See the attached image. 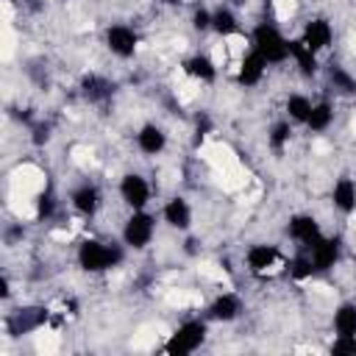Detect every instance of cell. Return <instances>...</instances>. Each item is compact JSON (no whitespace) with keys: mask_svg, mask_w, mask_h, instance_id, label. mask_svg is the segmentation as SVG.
Masks as SVG:
<instances>
[{"mask_svg":"<svg viewBox=\"0 0 356 356\" xmlns=\"http://www.w3.org/2000/svg\"><path fill=\"white\" fill-rule=\"evenodd\" d=\"M314 273H317V270H314V264H312L309 256L295 259V264H292V275H295V278H309V275H314Z\"/></svg>","mask_w":356,"mask_h":356,"instance_id":"83f0119b","label":"cell"},{"mask_svg":"<svg viewBox=\"0 0 356 356\" xmlns=\"http://www.w3.org/2000/svg\"><path fill=\"white\" fill-rule=\"evenodd\" d=\"M161 217L170 228H178V231H186L192 225V209L184 197H170L161 209Z\"/></svg>","mask_w":356,"mask_h":356,"instance_id":"8fae6325","label":"cell"},{"mask_svg":"<svg viewBox=\"0 0 356 356\" xmlns=\"http://www.w3.org/2000/svg\"><path fill=\"white\" fill-rule=\"evenodd\" d=\"M53 214V200L50 197H42L39 200V217H50Z\"/></svg>","mask_w":356,"mask_h":356,"instance_id":"f546056e","label":"cell"},{"mask_svg":"<svg viewBox=\"0 0 356 356\" xmlns=\"http://www.w3.org/2000/svg\"><path fill=\"white\" fill-rule=\"evenodd\" d=\"M331 83H334L339 92H356V81H353L342 67H334V70H331Z\"/></svg>","mask_w":356,"mask_h":356,"instance_id":"d4e9b609","label":"cell"},{"mask_svg":"<svg viewBox=\"0 0 356 356\" xmlns=\"http://www.w3.org/2000/svg\"><path fill=\"white\" fill-rule=\"evenodd\" d=\"M242 312V300L234 295V292H222L214 298V303L209 306V317L211 320H220V323H231L236 320Z\"/></svg>","mask_w":356,"mask_h":356,"instance_id":"4fadbf2b","label":"cell"},{"mask_svg":"<svg viewBox=\"0 0 356 356\" xmlns=\"http://www.w3.org/2000/svg\"><path fill=\"white\" fill-rule=\"evenodd\" d=\"M164 145H167V134H164L159 125L147 122V125L139 128V134H136V147H139L145 156H156V153H161Z\"/></svg>","mask_w":356,"mask_h":356,"instance_id":"5bb4252c","label":"cell"},{"mask_svg":"<svg viewBox=\"0 0 356 356\" xmlns=\"http://www.w3.org/2000/svg\"><path fill=\"white\" fill-rule=\"evenodd\" d=\"M331 122H334V108H331L328 103H314V106H312V114H309V120H306V128L314 131V134H323Z\"/></svg>","mask_w":356,"mask_h":356,"instance_id":"ffe728a7","label":"cell"},{"mask_svg":"<svg viewBox=\"0 0 356 356\" xmlns=\"http://www.w3.org/2000/svg\"><path fill=\"white\" fill-rule=\"evenodd\" d=\"M44 317H47V312H42V309H22V312L17 314V328H19V331H31V328L42 325Z\"/></svg>","mask_w":356,"mask_h":356,"instance_id":"603a6c76","label":"cell"},{"mask_svg":"<svg viewBox=\"0 0 356 356\" xmlns=\"http://www.w3.org/2000/svg\"><path fill=\"white\" fill-rule=\"evenodd\" d=\"M250 42H253L250 47L259 50V53L267 58V64H281V61L289 58V39H284L281 31H278L275 25H270V22L256 25Z\"/></svg>","mask_w":356,"mask_h":356,"instance_id":"7a4b0ae2","label":"cell"},{"mask_svg":"<svg viewBox=\"0 0 356 356\" xmlns=\"http://www.w3.org/2000/svg\"><path fill=\"white\" fill-rule=\"evenodd\" d=\"M206 339V323L203 320H186L175 328V334L170 337V342L164 345V353L170 356H186L192 350H197Z\"/></svg>","mask_w":356,"mask_h":356,"instance_id":"3957f363","label":"cell"},{"mask_svg":"<svg viewBox=\"0 0 356 356\" xmlns=\"http://www.w3.org/2000/svg\"><path fill=\"white\" fill-rule=\"evenodd\" d=\"M192 25H195L197 31H209V28H211V11L197 8V11L192 14Z\"/></svg>","mask_w":356,"mask_h":356,"instance_id":"f1b7e54d","label":"cell"},{"mask_svg":"<svg viewBox=\"0 0 356 356\" xmlns=\"http://www.w3.org/2000/svg\"><path fill=\"white\" fill-rule=\"evenodd\" d=\"M289 236H292L295 242H300L303 248H312V245L323 236V231H320V222H317L312 214H295V217L289 220Z\"/></svg>","mask_w":356,"mask_h":356,"instance_id":"52a82bcc","label":"cell"},{"mask_svg":"<svg viewBox=\"0 0 356 356\" xmlns=\"http://www.w3.org/2000/svg\"><path fill=\"white\" fill-rule=\"evenodd\" d=\"M184 72H186L189 78H197V81H214V78H217L214 61H211L209 56H200V53L184 61Z\"/></svg>","mask_w":356,"mask_h":356,"instance_id":"ac0fdd59","label":"cell"},{"mask_svg":"<svg viewBox=\"0 0 356 356\" xmlns=\"http://www.w3.org/2000/svg\"><path fill=\"white\" fill-rule=\"evenodd\" d=\"M264 70H267V58L259 53V50H248L245 53V58H242V64H239V83L242 86H256L259 81H261V75H264Z\"/></svg>","mask_w":356,"mask_h":356,"instance_id":"9c48e42d","label":"cell"},{"mask_svg":"<svg viewBox=\"0 0 356 356\" xmlns=\"http://www.w3.org/2000/svg\"><path fill=\"white\" fill-rule=\"evenodd\" d=\"M289 122H278V125H273V131H270V147H275V150H281L286 142H289Z\"/></svg>","mask_w":356,"mask_h":356,"instance_id":"484cf974","label":"cell"},{"mask_svg":"<svg viewBox=\"0 0 356 356\" xmlns=\"http://www.w3.org/2000/svg\"><path fill=\"white\" fill-rule=\"evenodd\" d=\"M334 331L337 337H356V303H342L334 312Z\"/></svg>","mask_w":356,"mask_h":356,"instance_id":"d6986e66","label":"cell"},{"mask_svg":"<svg viewBox=\"0 0 356 356\" xmlns=\"http://www.w3.org/2000/svg\"><path fill=\"white\" fill-rule=\"evenodd\" d=\"M211 31H217L220 36H234L239 31V22L234 17L231 8H217L211 11Z\"/></svg>","mask_w":356,"mask_h":356,"instance_id":"44dd1931","label":"cell"},{"mask_svg":"<svg viewBox=\"0 0 356 356\" xmlns=\"http://www.w3.org/2000/svg\"><path fill=\"white\" fill-rule=\"evenodd\" d=\"M331 353H334V356L356 353V337H337V339L331 342Z\"/></svg>","mask_w":356,"mask_h":356,"instance_id":"4316f807","label":"cell"},{"mask_svg":"<svg viewBox=\"0 0 356 356\" xmlns=\"http://www.w3.org/2000/svg\"><path fill=\"white\" fill-rule=\"evenodd\" d=\"M309 259L314 264V270H328L334 267V261L339 259V242L331 236H320L312 248H309Z\"/></svg>","mask_w":356,"mask_h":356,"instance_id":"30bf717a","label":"cell"},{"mask_svg":"<svg viewBox=\"0 0 356 356\" xmlns=\"http://www.w3.org/2000/svg\"><path fill=\"white\" fill-rule=\"evenodd\" d=\"M120 195H122V200H125L134 211H139V209H145L147 200H150V186H147V181H145L139 172H128V175H122V181H120Z\"/></svg>","mask_w":356,"mask_h":356,"instance_id":"8992f818","label":"cell"},{"mask_svg":"<svg viewBox=\"0 0 356 356\" xmlns=\"http://www.w3.org/2000/svg\"><path fill=\"white\" fill-rule=\"evenodd\" d=\"M122 261V248L114 242H100V239H86L78 248V264L86 273H106Z\"/></svg>","mask_w":356,"mask_h":356,"instance_id":"6da1fadb","label":"cell"},{"mask_svg":"<svg viewBox=\"0 0 356 356\" xmlns=\"http://www.w3.org/2000/svg\"><path fill=\"white\" fill-rule=\"evenodd\" d=\"M275 261H278V250H275L273 245H253V248H248V253H245V264H248V270L256 273V275L267 273Z\"/></svg>","mask_w":356,"mask_h":356,"instance_id":"7c38bea8","label":"cell"},{"mask_svg":"<svg viewBox=\"0 0 356 356\" xmlns=\"http://www.w3.org/2000/svg\"><path fill=\"white\" fill-rule=\"evenodd\" d=\"M289 58L300 67L303 75H314V72H317V53L309 50L303 39H292V42H289Z\"/></svg>","mask_w":356,"mask_h":356,"instance_id":"9a60e30c","label":"cell"},{"mask_svg":"<svg viewBox=\"0 0 356 356\" xmlns=\"http://www.w3.org/2000/svg\"><path fill=\"white\" fill-rule=\"evenodd\" d=\"M300 39L306 42V47H309V50L323 53V50L331 44L334 31H331L328 19H312V22H306V28H303V36H300Z\"/></svg>","mask_w":356,"mask_h":356,"instance_id":"ba28073f","label":"cell"},{"mask_svg":"<svg viewBox=\"0 0 356 356\" xmlns=\"http://www.w3.org/2000/svg\"><path fill=\"white\" fill-rule=\"evenodd\" d=\"M153 231H156L153 214H147L145 209H139V211H134V214L125 220V225H122V242H125L128 248H134V250H142V248L150 245Z\"/></svg>","mask_w":356,"mask_h":356,"instance_id":"277c9868","label":"cell"},{"mask_svg":"<svg viewBox=\"0 0 356 356\" xmlns=\"http://www.w3.org/2000/svg\"><path fill=\"white\" fill-rule=\"evenodd\" d=\"M331 200H334V206H337L339 211L350 214V211L356 209V184H353L350 178H339V181L334 184V189H331Z\"/></svg>","mask_w":356,"mask_h":356,"instance_id":"e0dca14e","label":"cell"},{"mask_svg":"<svg viewBox=\"0 0 356 356\" xmlns=\"http://www.w3.org/2000/svg\"><path fill=\"white\" fill-rule=\"evenodd\" d=\"M72 206H75V211L92 217V214L100 209V192H97V186H92V184L78 186V189L72 192Z\"/></svg>","mask_w":356,"mask_h":356,"instance_id":"2e32d148","label":"cell"},{"mask_svg":"<svg viewBox=\"0 0 356 356\" xmlns=\"http://www.w3.org/2000/svg\"><path fill=\"white\" fill-rule=\"evenodd\" d=\"M136 44H139V36L134 28L128 25H111L106 31V47L117 56V58H131L136 53Z\"/></svg>","mask_w":356,"mask_h":356,"instance_id":"5b68a950","label":"cell"},{"mask_svg":"<svg viewBox=\"0 0 356 356\" xmlns=\"http://www.w3.org/2000/svg\"><path fill=\"white\" fill-rule=\"evenodd\" d=\"M312 106H314V103H312L309 97H303V95H289V100H286V114H289V120L306 125V120H309V114H312Z\"/></svg>","mask_w":356,"mask_h":356,"instance_id":"7402d4cb","label":"cell"},{"mask_svg":"<svg viewBox=\"0 0 356 356\" xmlns=\"http://www.w3.org/2000/svg\"><path fill=\"white\" fill-rule=\"evenodd\" d=\"M108 89H111V86H108L103 78H95V75L83 78V92H86V97H92V100L106 97V95H108Z\"/></svg>","mask_w":356,"mask_h":356,"instance_id":"cb8c5ba5","label":"cell"}]
</instances>
